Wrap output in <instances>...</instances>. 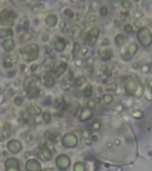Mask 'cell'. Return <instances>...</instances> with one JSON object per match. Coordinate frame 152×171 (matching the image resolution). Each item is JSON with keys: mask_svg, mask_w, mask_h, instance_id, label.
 Returning <instances> with one entry per match:
<instances>
[{"mask_svg": "<svg viewBox=\"0 0 152 171\" xmlns=\"http://www.w3.org/2000/svg\"><path fill=\"white\" fill-rule=\"evenodd\" d=\"M137 36H138L139 42L144 46H148L152 43V35H151V31L147 27H140L137 33Z\"/></svg>", "mask_w": 152, "mask_h": 171, "instance_id": "cell-3", "label": "cell"}, {"mask_svg": "<svg viewBox=\"0 0 152 171\" xmlns=\"http://www.w3.org/2000/svg\"><path fill=\"white\" fill-rule=\"evenodd\" d=\"M3 48H4L5 51H7V53L12 51V50L14 49V42H13V39H12V38L5 39L4 43H3Z\"/></svg>", "mask_w": 152, "mask_h": 171, "instance_id": "cell-11", "label": "cell"}, {"mask_svg": "<svg viewBox=\"0 0 152 171\" xmlns=\"http://www.w3.org/2000/svg\"><path fill=\"white\" fill-rule=\"evenodd\" d=\"M57 20H58V18H57V15L53 14V13H50V14H48L45 17V24L48 26H50V27L55 26L57 24Z\"/></svg>", "mask_w": 152, "mask_h": 171, "instance_id": "cell-7", "label": "cell"}, {"mask_svg": "<svg viewBox=\"0 0 152 171\" xmlns=\"http://www.w3.org/2000/svg\"><path fill=\"white\" fill-rule=\"evenodd\" d=\"M124 41H125V37L121 35V33H118V35L115 36V43H117L118 45H121V44L124 43Z\"/></svg>", "mask_w": 152, "mask_h": 171, "instance_id": "cell-17", "label": "cell"}, {"mask_svg": "<svg viewBox=\"0 0 152 171\" xmlns=\"http://www.w3.org/2000/svg\"><path fill=\"white\" fill-rule=\"evenodd\" d=\"M26 170L27 171H41V167H39V164L36 160H29L26 163Z\"/></svg>", "mask_w": 152, "mask_h": 171, "instance_id": "cell-12", "label": "cell"}, {"mask_svg": "<svg viewBox=\"0 0 152 171\" xmlns=\"http://www.w3.org/2000/svg\"><path fill=\"white\" fill-rule=\"evenodd\" d=\"M22 102H23V100H22L20 97H15V99H14V105H17V106H20Z\"/></svg>", "mask_w": 152, "mask_h": 171, "instance_id": "cell-21", "label": "cell"}, {"mask_svg": "<svg viewBox=\"0 0 152 171\" xmlns=\"http://www.w3.org/2000/svg\"><path fill=\"white\" fill-rule=\"evenodd\" d=\"M5 167L6 171H18V160L10 158L5 162Z\"/></svg>", "mask_w": 152, "mask_h": 171, "instance_id": "cell-6", "label": "cell"}, {"mask_svg": "<svg viewBox=\"0 0 152 171\" xmlns=\"http://www.w3.org/2000/svg\"><path fill=\"white\" fill-rule=\"evenodd\" d=\"M38 53H39V48L37 44H29L26 46H24V49L22 50V54L24 55V58L26 61H33L37 58Z\"/></svg>", "mask_w": 152, "mask_h": 171, "instance_id": "cell-2", "label": "cell"}, {"mask_svg": "<svg viewBox=\"0 0 152 171\" xmlns=\"http://www.w3.org/2000/svg\"><path fill=\"white\" fill-rule=\"evenodd\" d=\"M36 68H37V65H32V68H31L32 71H33V70H36Z\"/></svg>", "mask_w": 152, "mask_h": 171, "instance_id": "cell-23", "label": "cell"}, {"mask_svg": "<svg viewBox=\"0 0 152 171\" xmlns=\"http://www.w3.org/2000/svg\"><path fill=\"white\" fill-rule=\"evenodd\" d=\"M15 17H17V13L13 10H10V8L3 10L1 13H0V25H3V27H8L13 25Z\"/></svg>", "mask_w": 152, "mask_h": 171, "instance_id": "cell-1", "label": "cell"}, {"mask_svg": "<svg viewBox=\"0 0 152 171\" xmlns=\"http://www.w3.org/2000/svg\"><path fill=\"white\" fill-rule=\"evenodd\" d=\"M100 14H101V17H106L108 14V7L107 6H101L100 7Z\"/></svg>", "mask_w": 152, "mask_h": 171, "instance_id": "cell-19", "label": "cell"}, {"mask_svg": "<svg viewBox=\"0 0 152 171\" xmlns=\"http://www.w3.org/2000/svg\"><path fill=\"white\" fill-rule=\"evenodd\" d=\"M44 83H45L46 87H52L53 83H55V81H53V78H52L51 76L46 75V76H44Z\"/></svg>", "mask_w": 152, "mask_h": 171, "instance_id": "cell-16", "label": "cell"}, {"mask_svg": "<svg viewBox=\"0 0 152 171\" xmlns=\"http://www.w3.org/2000/svg\"><path fill=\"white\" fill-rule=\"evenodd\" d=\"M17 61H18V56H17V54H14V55H10V56H7V57L4 60V65H5L6 68H11Z\"/></svg>", "mask_w": 152, "mask_h": 171, "instance_id": "cell-9", "label": "cell"}, {"mask_svg": "<svg viewBox=\"0 0 152 171\" xmlns=\"http://www.w3.org/2000/svg\"><path fill=\"white\" fill-rule=\"evenodd\" d=\"M25 88H26V92L29 94L30 97L32 96H36V93H37V87H36V83L33 80L26 82V86H25Z\"/></svg>", "mask_w": 152, "mask_h": 171, "instance_id": "cell-5", "label": "cell"}, {"mask_svg": "<svg viewBox=\"0 0 152 171\" xmlns=\"http://www.w3.org/2000/svg\"><path fill=\"white\" fill-rule=\"evenodd\" d=\"M121 6H122L125 10H129V8L132 7V3H131V1H128V0H122Z\"/></svg>", "mask_w": 152, "mask_h": 171, "instance_id": "cell-18", "label": "cell"}, {"mask_svg": "<svg viewBox=\"0 0 152 171\" xmlns=\"http://www.w3.org/2000/svg\"><path fill=\"white\" fill-rule=\"evenodd\" d=\"M0 133H1V135H0V140L7 138V137L11 134V126H10V124H5L1 127V130H0Z\"/></svg>", "mask_w": 152, "mask_h": 171, "instance_id": "cell-10", "label": "cell"}, {"mask_svg": "<svg viewBox=\"0 0 152 171\" xmlns=\"http://www.w3.org/2000/svg\"><path fill=\"white\" fill-rule=\"evenodd\" d=\"M110 54H112L110 50L107 49V48L100 50V56L102 57V60H109V58H110Z\"/></svg>", "mask_w": 152, "mask_h": 171, "instance_id": "cell-13", "label": "cell"}, {"mask_svg": "<svg viewBox=\"0 0 152 171\" xmlns=\"http://www.w3.org/2000/svg\"><path fill=\"white\" fill-rule=\"evenodd\" d=\"M64 46H65V42H64V39H62V38L57 39V41L55 42V48H56V50L62 51V50L64 49Z\"/></svg>", "mask_w": 152, "mask_h": 171, "instance_id": "cell-15", "label": "cell"}, {"mask_svg": "<svg viewBox=\"0 0 152 171\" xmlns=\"http://www.w3.org/2000/svg\"><path fill=\"white\" fill-rule=\"evenodd\" d=\"M7 149L12 153H18L19 151H20V149H22V145H20V143H19L18 140H10L7 143Z\"/></svg>", "mask_w": 152, "mask_h": 171, "instance_id": "cell-4", "label": "cell"}, {"mask_svg": "<svg viewBox=\"0 0 152 171\" xmlns=\"http://www.w3.org/2000/svg\"><path fill=\"white\" fill-rule=\"evenodd\" d=\"M13 36V30L10 27H0V38H11Z\"/></svg>", "mask_w": 152, "mask_h": 171, "instance_id": "cell-8", "label": "cell"}, {"mask_svg": "<svg viewBox=\"0 0 152 171\" xmlns=\"http://www.w3.org/2000/svg\"><path fill=\"white\" fill-rule=\"evenodd\" d=\"M125 31L128 32V33H131V32L133 31V26L129 25V24H126V25H125Z\"/></svg>", "mask_w": 152, "mask_h": 171, "instance_id": "cell-20", "label": "cell"}, {"mask_svg": "<svg viewBox=\"0 0 152 171\" xmlns=\"http://www.w3.org/2000/svg\"><path fill=\"white\" fill-rule=\"evenodd\" d=\"M64 14H65V15H69V17H72V15H74V13L71 12L70 8H67V10L64 11Z\"/></svg>", "mask_w": 152, "mask_h": 171, "instance_id": "cell-22", "label": "cell"}, {"mask_svg": "<svg viewBox=\"0 0 152 171\" xmlns=\"http://www.w3.org/2000/svg\"><path fill=\"white\" fill-rule=\"evenodd\" d=\"M81 1H86V0H81Z\"/></svg>", "mask_w": 152, "mask_h": 171, "instance_id": "cell-24", "label": "cell"}, {"mask_svg": "<svg viewBox=\"0 0 152 171\" xmlns=\"http://www.w3.org/2000/svg\"><path fill=\"white\" fill-rule=\"evenodd\" d=\"M99 33H100V31H99V29H98V27H91V29L88 31V36H89L90 38L96 39V38H98V36H99Z\"/></svg>", "mask_w": 152, "mask_h": 171, "instance_id": "cell-14", "label": "cell"}]
</instances>
